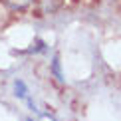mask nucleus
Instances as JSON below:
<instances>
[{
  "instance_id": "f257e3e1",
  "label": "nucleus",
  "mask_w": 121,
  "mask_h": 121,
  "mask_svg": "<svg viewBox=\"0 0 121 121\" xmlns=\"http://www.w3.org/2000/svg\"><path fill=\"white\" fill-rule=\"evenodd\" d=\"M2 2H6L8 6H12V8H26L32 0H2Z\"/></svg>"
},
{
  "instance_id": "f03ea898",
  "label": "nucleus",
  "mask_w": 121,
  "mask_h": 121,
  "mask_svg": "<svg viewBox=\"0 0 121 121\" xmlns=\"http://www.w3.org/2000/svg\"><path fill=\"white\" fill-rule=\"evenodd\" d=\"M14 87H16V95H18V97L28 99V91H26V85H24V82H16V83H14Z\"/></svg>"
},
{
  "instance_id": "7ed1b4c3",
  "label": "nucleus",
  "mask_w": 121,
  "mask_h": 121,
  "mask_svg": "<svg viewBox=\"0 0 121 121\" xmlns=\"http://www.w3.org/2000/svg\"><path fill=\"white\" fill-rule=\"evenodd\" d=\"M30 121H32V119H30Z\"/></svg>"
}]
</instances>
